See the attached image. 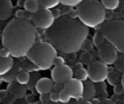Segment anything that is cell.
Returning <instances> with one entry per match:
<instances>
[{
  "label": "cell",
  "instance_id": "6da1fadb",
  "mask_svg": "<svg viewBox=\"0 0 124 104\" xmlns=\"http://www.w3.org/2000/svg\"><path fill=\"white\" fill-rule=\"evenodd\" d=\"M89 34V29L78 18L63 15L56 19L46 29L45 35L48 42L57 50L72 54L81 50L84 41Z\"/></svg>",
  "mask_w": 124,
  "mask_h": 104
},
{
  "label": "cell",
  "instance_id": "7a4b0ae2",
  "mask_svg": "<svg viewBox=\"0 0 124 104\" xmlns=\"http://www.w3.org/2000/svg\"><path fill=\"white\" fill-rule=\"evenodd\" d=\"M36 38L37 30L33 24L25 19L13 18L2 31L1 44L8 49L11 57L21 58L26 56Z\"/></svg>",
  "mask_w": 124,
  "mask_h": 104
},
{
  "label": "cell",
  "instance_id": "3957f363",
  "mask_svg": "<svg viewBox=\"0 0 124 104\" xmlns=\"http://www.w3.org/2000/svg\"><path fill=\"white\" fill-rule=\"evenodd\" d=\"M78 19L88 28H94L104 23L105 9L99 0H83L76 6Z\"/></svg>",
  "mask_w": 124,
  "mask_h": 104
},
{
  "label": "cell",
  "instance_id": "277c9868",
  "mask_svg": "<svg viewBox=\"0 0 124 104\" xmlns=\"http://www.w3.org/2000/svg\"><path fill=\"white\" fill-rule=\"evenodd\" d=\"M57 50L49 42L35 43L25 57L34 65V71L47 70L53 65Z\"/></svg>",
  "mask_w": 124,
  "mask_h": 104
},
{
  "label": "cell",
  "instance_id": "5b68a950",
  "mask_svg": "<svg viewBox=\"0 0 124 104\" xmlns=\"http://www.w3.org/2000/svg\"><path fill=\"white\" fill-rule=\"evenodd\" d=\"M105 40L114 46L117 51L124 54V21H108L102 24L100 29Z\"/></svg>",
  "mask_w": 124,
  "mask_h": 104
},
{
  "label": "cell",
  "instance_id": "8992f818",
  "mask_svg": "<svg viewBox=\"0 0 124 104\" xmlns=\"http://www.w3.org/2000/svg\"><path fill=\"white\" fill-rule=\"evenodd\" d=\"M87 70L88 78L94 84L105 81L108 74L107 65L101 61H93L88 65Z\"/></svg>",
  "mask_w": 124,
  "mask_h": 104
},
{
  "label": "cell",
  "instance_id": "52a82bcc",
  "mask_svg": "<svg viewBox=\"0 0 124 104\" xmlns=\"http://www.w3.org/2000/svg\"><path fill=\"white\" fill-rule=\"evenodd\" d=\"M32 20L35 27L46 30L52 26L55 19L50 10L42 9L33 13Z\"/></svg>",
  "mask_w": 124,
  "mask_h": 104
},
{
  "label": "cell",
  "instance_id": "ba28073f",
  "mask_svg": "<svg viewBox=\"0 0 124 104\" xmlns=\"http://www.w3.org/2000/svg\"><path fill=\"white\" fill-rule=\"evenodd\" d=\"M73 77V71L69 66L62 65L54 66L51 71V78L53 82L64 85Z\"/></svg>",
  "mask_w": 124,
  "mask_h": 104
},
{
  "label": "cell",
  "instance_id": "9c48e42d",
  "mask_svg": "<svg viewBox=\"0 0 124 104\" xmlns=\"http://www.w3.org/2000/svg\"><path fill=\"white\" fill-rule=\"evenodd\" d=\"M63 88L67 91L71 99L78 102L83 101V82L75 78H71L64 84Z\"/></svg>",
  "mask_w": 124,
  "mask_h": 104
},
{
  "label": "cell",
  "instance_id": "30bf717a",
  "mask_svg": "<svg viewBox=\"0 0 124 104\" xmlns=\"http://www.w3.org/2000/svg\"><path fill=\"white\" fill-rule=\"evenodd\" d=\"M118 51L110 43H104L98 47V55L102 62L107 65L114 64L118 57Z\"/></svg>",
  "mask_w": 124,
  "mask_h": 104
},
{
  "label": "cell",
  "instance_id": "8fae6325",
  "mask_svg": "<svg viewBox=\"0 0 124 104\" xmlns=\"http://www.w3.org/2000/svg\"><path fill=\"white\" fill-rule=\"evenodd\" d=\"M6 90L9 95L14 96L16 99L23 98L26 95L27 88L25 85L19 84L17 82L8 83Z\"/></svg>",
  "mask_w": 124,
  "mask_h": 104
},
{
  "label": "cell",
  "instance_id": "7c38bea8",
  "mask_svg": "<svg viewBox=\"0 0 124 104\" xmlns=\"http://www.w3.org/2000/svg\"><path fill=\"white\" fill-rule=\"evenodd\" d=\"M52 79L47 77L40 78L35 85V90L38 94H50L53 91L54 84Z\"/></svg>",
  "mask_w": 124,
  "mask_h": 104
},
{
  "label": "cell",
  "instance_id": "4fadbf2b",
  "mask_svg": "<svg viewBox=\"0 0 124 104\" xmlns=\"http://www.w3.org/2000/svg\"><path fill=\"white\" fill-rule=\"evenodd\" d=\"M13 12V5L9 0H0V21L10 18Z\"/></svg>",
  "mask_w": 124,
  "mask_h": 104
},
{
  "label": "cell",
  "instance_id": "5bb4252c",
  "mask_svg": "<svg viewBox=\"0 0 124 104\" xmlns=\"http://www.w3.org/2000/svg\"><path fill=\"white\" fill-rule=\"evenodd\" d=\"M83 100L91 101L96 96V90L94 83L91 80H85L83 83Z\"/></svg>",
  "mask_w": 124,
  "mask_h": 104
},
{
  "label": "cell",
  "instance_id": "9a60e30c",
  "mask_svg": "<svg viewBox=\"0 0 124 104\" xmlns=\"http://www.w3.org/2000/svg\"><path fill=\"white\" fill-rule=\"evenodd\" d=\"M14 65V61L12 57L7 58L0 57V76H3L12 69Z\"/></svg>",
  "mask_w": 124,
  "mask_h": 104
},
{
  "label": "cell",
  "instance_id": "2e32d148",
  "mask_svg": "<svg viewBox=\"0 0 124 104\" xmlns=\"http://www.w3.org/2000/svg\"><path fill=\"white\" fill-rule=\"evenodd\" d=\"M122 75L120 72L117 71L113 70V71L108 73L107 77L108 83L112 86L119 84L121 83V79H122Z\"/></svg>",
  "mask_w": 124,
  "mask_h": 104
},
{
  "label": "cell",
  "instance_id": "e0dca14e",
  "mask_svg": "<svg viewBox=\"0 0 124 104\" xmlns=\"http://www.w3.org/2000/svg\"><path fill=\"white\" fill-rule=\"evenodd\" d=\"M19 71H20V68L19 67V66H16L14 64L12 69L10 71H8L7 74L2 76V80L7 83L12 82L15 80L16 76Z\"/></svg>",
  "mask_w": 124,
  "mask_h": 104
},
{
  "label": "cell",
  "instance_id": "ac0fdd59",
  "mask_svg": "<svg viewBox=\"0 0 124 104\" xmlns=\"http://www.w3.org/2000/svg\"><path fill=\"white\" fill-rule=\"evenodd\" d=\"M39 2L38 0H25L24 8L25 11L31 13H35L39 10Z\"/></svg>",
  "mask_w": 124,
  "mask_h": 104
},
{
  "label": "cell",
  "instance_id": "d6986e66",
  "mask_svg": "<svg viewBox=\"0 0 124 104\" xmlns=\"http://www.w3.org/2000/svg\"><path fill=\"white\" fill-rule=\"evenodd\" d=\"M30 77V74H29V73L25 71H20L17 74L15 80L19 84L25 86L29 82Z\"/></svg>",
  "mask_w": 124,
  "mask_h": 104
},
{
  "label": "cell",
  "instance_id": "ffe728a7",
  "mask_svg": "<svg viewBox=\"0 0 124 104\" xmlns=\"http://www.w3.org/2000/svg\"><path fill=\"white\" fill-rule=\"evenodd\" d=\"M40 78H41V74L38 73V71H35L32 73V74L30 75L29 82L25 85L27 90H32L33 89L35 88L36 83Z\"/></svg>",
  "mask_w": 124,
  "mask_h": 104
},
{
  "label": "cell",
  "instance_id": "44dd1931",
  "mask_svg": "<svg viewBox=\"0 0 124 104\" xmlns=\"http://www.w3.org/2000/svg\"><path fill=\"white\" fill-rule=\"evenodd\" d=\"M39 4L46 9H53L58 6L60 2V0H38Z\"/></svg>",
  "mask_w": 124,
  "mask_h": 104
},
{
  "label": "cell",
  "instance_id": "7402d4cb",
  "mask_svg": "<svg viewBox=\"0 0 124 104\" xmlns=\"http://www.w3.org/2000/svg\"><path fill=\"white\" fill-rule=\"evenodd\" d=\"M103 7L108 10H115L119 5V0H101Z\"/></svg>",
  "mask_w": 124,
  "mask_h": 104
},
{
  "label": "cell",
  "instance_id": "603a6c76",
  "mask_svg": "<svg viewBox=\"0 0 124 104\" xmlns=\"http://www.w3.org/2000/svg\"><path fill=\"white\" fill-rule=\"evenodd\" d=\"M75 79H78L81 82L85 81L88 78L87 70L84 68L77 69V70L76 71L75 73Z\"/></svg>",
  "mask_w": 124,
  "mask_h": 104
},
{
  "label": "cell",
  "instance_id": "cb8c5ba5",
  "mask_svg": "<svg viewBox=\"0 0 124 104\" xmlns=\"http://www.w3.org/2000/svg\"><path fill=\"white\" fill-rule=\"evenodd\" d=\"M105 39L104 35L102 34L100 30H99L94 34V37H93V43L97 47H99L105 43Z\"/></svg>",
  "mask_w": 124,
  "mask_h": 104
},
{
  "label": "cell",
  "instance_id": "d4e9b609",
  "mask_svg": "<svg viewBox=\"0 0 124 104\" xmlns=\"http://www.w3.org/2000/svg\"><path fill=\"white\" fill-rule=\"evenodd\" d=\"M114 64L116 71L121 73H124V55L118 56V57Z\"/></svg>",
  "mask_w": 124,
  "mask_h": 104
},
{
  "label": "cell",
  "instance_id": "484cf974",
  "mask_svg": "<svg viewBox=\"0 0 124 104\" xmlns=\"http://www.w3.org/2000/svg\"><path fill=\"white\" fill-rule=\"evenodd\" d=\"M58 96H59V102H61L62 104L69 103L71 99L69 94L67 93V91L64 88L62 89L58 93Z\"/></svg>",
  "mask_w": 124,
  "mask_h": 104
},
{
  "label": "cell",
  "instance_id": "4316f807",
  "mask_svg": "<svg viewBox=\"0 0 124 104\" xmlns=\"http://www.w3.org/2000/svg\"><path fill=\"white\" fill-rule=\"evenodd\" d=\"M80 60L81 63L88 65L93 62V57L89 52H84L80 56Z\"/></svg>",
  "mask_w": 124,
  "mask_h": 104
},
{
  "label": "cell",
  "instance_id": "83f0119b",
  "mask_svg": "<svg viewBox=\"0 0 124 104\" xmlns=\"http://www.w3.org/2000/svg\"><path fill=\"white\" fill-rule=\"evenodd\" d=\"M93 43L89 39H86L82 43L81 49L84 52H90L93 49Z\"/></svg>",
  "mask_w": 124,
  "mask_h": 104
},
{
  "label": "cell",
  "instance_id": "f1b7e54d",
  "mask_svg": "<svg viewBox=\"0 0 124 104\" xmlns=\"http://www.w3.org/2000/svg\"><path fill=\"white\" fill-rule=\"evenodd\" d=\"M23 68L25 71L28 72V73H31L34 71V65L33 64L32 62L28 60L24 61L23 62Z\"/></svg>",
  "mask_w": 124,
  "mask_h": 104
},
{
  "label": "cell",
  "instance_id": "f546056e",
  "mask_svg": "<svg viewBox=\"0 0 124 104\" xmlns=\"http://www.w3.org/2000/svg\"><path fill=\"white\" fill-rule=\"evenodd\" d=\"M83 0H60V2H61L64 6L74 7V6H77Z\"/></svg>",
  "mask_w": 124,
  "mask_h": 104
},
{
  "label": "cell",
  "instance_id": "4dcf8cb0",
  "mask_svg": "<svg viewBox=\"0 0 124 104\" xmlns=\"http://www.w3.org/2000/svg\"><path fill=\"white\" fill-rule=\"evenodd\" d=\"M113 91H114V93H115V95H118V96L122 95V94L124 93V88L123 86H122L121 83V84L115 85V86H114Z\"/></svg>",
  "mask_w": 124,
  "mask_h": 104
},
{
  "label": "cell",
  "instance_id": "1f68e13d",
  "mask_svg": "<svg viewBox=\"0 0 124 104\" xmlns=\"http://www.w3.org/2000/svg\"><path fill=\"white\" fill-rule=\"evenodd\" d=\"M10 56V53L7 48L2 46L0 49V57L1 58H7Z\"/></svg>",
  "mask_w": 124,
  "mask_h": 104
},
{
  "label": "cell",
  "instance_id": "d6a6232c",
  "mask_svg": "<svg viewBox=\"0 0 124 104\" xmlns=\"http://www.w3.org/2000/svg\"><path fill=\"white\" fill-rule=\"evenodd\" d=\"M16 18L19 19H25V16H26V11L23 10L19 9L16 10L15 13Z\"/></svg>",
  "mask_w": 124,
  "mask_h": 104
},
{
  "label": "cell",
  "instance_id": "836d02e7",
  "mask_svg": "<svg viewBox=\"0 0 124 104\" xmlns=\"http://www.w3.org/2000/svg\"><path fill=\"white\" fill-rule=\"evenodd\" d=\"M50 101L51 102H59V96H58V93L55 91H52L49 94Z\"/></svg>",
  "mask_w": 124,
  "mask_h": 104
},
{
  "label": "cell",
  "instance_id": "e575fe53",
  "mask_svg": "<svg viewBox=\"0 0 124 104\" xmlns=\"http://www.w3.org/2000/svg\"><path fill=\"white\" fill-rule=\"evenodd\" d=\"M64 63H65V60H64V59L62 57L56 56V57L54 58V60H53V65L54 66H57L62 65Z\"/></svg>",
  "mask_w": 124,
  "mask_h": 104
},
{
  "label": "cell",
  "instance_id": "d590c367",
  "mask_svg": "<svg viewBox=\"0 0 124 104\" xmlns=\"http://www.w3.org/2000/svg\"><path fill=\"white\" fill-rule=\"evenodd\" d=\"M49 94H44V95H41L39 97V102L42 104H47L48 102H50Z\"/></svg>",
  "mask_w": 124,
  "mask_h": 104
},
{
  "label": "cell",
  "instance_id": "8d00e7d4",
  "mask_svg": "<svg viewBox=\"0 0 124 104\" xmlns=\"http://www.w3.org/2000/svg\"><path fill=\"white\" fill-rule=\"evenodd\" d=\"M25 101L27 104H33L35 102V97L31 94H29L25 96Z\"/></svg>",
  "mask_w": 124,
  "mask_h": 104
},
{
  "label": "cell",
  "instance_id": "74e56055",
  "mask_svg": "<svg viewBox=\"0 0 124 104\" xmlns=\"http://www.w3.org/2000/svg\"><path fill=\"white\" fill-rule=\"evenodd\" d=\"M51 12H52V15H53L54 19H58V18H59V17H61L62 16L61 10L59 9H56L55 7L53 9H52V10H51Z\"/></svg>",
  "mask_w": 124,
  "mask_h": 104
},
{
  "label": "cell",
  "instance_id": "f35d334b",
  "mask_svg": "<svg viewBox=\"0 0 124 104\" xmlns=\"http://www.w3.org/2000/svg\"><path fill=\"white\" fill-rule=\"evenodd\" d=\"M5 99L6 100V102H7V104H14L15 102L16 99L15 97H14V96H12V95H9V94H8V96H7V97H6Z\"/></svg>",
  "mask_w": 124,
  "mask_h": 104
},
{
  "label": "cell",
  "instance_id": "ab89813d",
  "mask_svg": "<svg viewBox=\"0 0 124 104\" xmlns=\"http://www.w3.org/2000/svg\"><path fill=\"white\" fill-rule=\"evenodd\" d=\"M117 104L116 102H114L113 101H112L110 99L108 98H105L101 99L100 101V104Z\"/></svg>",
  "mask_w": 124,
  "mask_h": 104
},
{
  "label": "cell",
  "instance_id": "60d3db41",
  "mask_svg": "<svg viewBox=\"0 0 124 104\" xmlns=\"http://www.w3.org/2000/svg\"><path fill=\"white\" fill-rule=\"evenodd\" d=\"M8 93L7 91V90H1L0 91V97L3 99H6L7 96H8Z\"/></svg>",
  "mask_w": 124,
  "mask_h": 104
},
{
  "label": "cell",
  "instance_id": "b9f144b4",
  "mask_svg": "<svg viewBox=\"0 0 124 104\" xmlns=\"http://www.w3.org/2000/svg\"><path fill=\"white\" fill-rule=\"evenodd\" d=\"M100 101L101 100L99 99L98 98H93L92 99V100L90 101L91 103H92V104H100Z\"/></svg>",
  "mask_w": 124,
  "mask_h": 104
},
{
  "label": "cell",
  "instance_id": "7bdbcfd3",
  "mask_svg": "<svg viewBox=\"0 0 124 104\" xmlns=\"http://www.w3.org/2000/svg\"><path fill=\"white\" fill-rule=\"evenodd\" d=\"M24 0H19L17 2V4L19 7H24Z\"/></svg>",
  "mask_w": 124,
  "mask_h": 104
},
{
  "label": "cell",
  "instance_id": "ee69618b",
  "mask_svg": "<svg viewBox=\"0 0 124 104\" xmlns=\"http://www.w3.org/2000/svg\"><path fill=\"white\" fill-rule=\"evenodd\" d=\"M119 102L122 104H124V93L119 96Z\"/></svg>",
  "mask_w": 124,
  "mask_h": 104
},
{
  "label": "cell",
  "instance_id": "f6af8a7d",
  "mask_svg": "<svg viewBox=\"0 0 124 104\" xmlns=\"http://www.w3.org/2000/svg\"><path fill=\"white\" fill-rule=\"evenodd\" d=\"M121 84H122V86L124 88V73H123V74L122 75V79H121Z\"/></svg>",
  "mask_w": 124,
  "mask_h": 104
},
{
  "label": "cell",
  "instance_id": "bcb514c9",
  "mask_svg": "<svg viewBox=\"0 0 124 104\" xmlns=\"http://www.w3.org/2000/svg\"><path fill=\"white\" fill-rule=\"evenodd\" d=\"M76 67H77V69H79V68H82V63H78L77 65H76Z\"/></svg>",
  "mask_w": 124,
  "mask_h": 104
},
{
  "label": "cell",
  "instance_id": "7dc6e473",
  "mask_svg": "<svg viewBox=\"0 0 124 104\" xmlns=\"http://www.w3.org/2000/svg\"><path fill=\"white\" fill-rule=\"evenodd\" d=\"M47 104H58V102H51V101H50V102H48Z\"/></svg>",
  "mask_w": 124,
  "mask_h": 104
},
{
  "label": "cell",
  "instance_id": "c3c4849f",
  "mask_svg": "<svg viewBox=\"0 0 124 104\" xmlns=\"http://www.w3.org/2000/svg\"><path fill=\"white\" fill-rule=\"evenodd\" d=\"M84 104H92V103H91L90 101H85Z\"/></svg>",
  "mask_w": 124,
  "mask_h": 104
},
{
  "label": "cell",
  "instance_id": "681fc988",
  "mask_svg": "<svg viewBox=\"0 0 124 104\" xmlns=\"http://www.w3.org/2000/svg\"><path fill=\"white\" fill-rule=\"evenodd\" d=\"M33 104H42L40 102H35Z\"/></svg>",
  "mask_w": 124,
  "mask_h": 104
},
{
  "label": "cell",
  "instance_id": "f907efd6",
  "mask_svg": "<svg viewBox=\"0 0 124 104\" xmlns=\"http://www.w3.org/2000/svg\"><path fill=\"white\" fill-rule=\"evenodd\" d=\"M2 81V76H0V84H1V82Z\"/></svg>",
  "mask_w": 124,
  "mask_h": 104
},
{
  "label": "cell",
  "instance_id": "816d5d0a",
  "mask_svg": "<svg viewBox=\"0 0 124 104\" xmlns=\"http://www.w3.org/2000/svg\"><path fill=\"white\" fill-rule=\"evenodd\" d=\"M1 35H2V31H1V29H0V39H1Z\"/></svg>",
  "mask_w": 124,
  "mask_h": 104
},
{
  "label": "cell",
  "instance_id": "f5cc1de1",
  "mask_svg": "<svg viewBox=\"0 0 124 104\" xmlns=\"http://www.w3.org/2000/svg\"><path fill=\"white\" fill-rule=\"evenodd\" d=\"M2 99L0 97V104H1V102H2Z\"/></svg>",
  "mask_w": 124,
  "mask_h": 104
},
{
  "label": "cell",
  "instance_id": "db71d44e",
  "mask_svg": "<svg viewBox=\"0 0 124 104\" xmlns=\"http://www.w3.org/2000/svg\"><path fill=\"white\" fill-rule=\"evenodd\" d=\"M2 44H1V43H0V49H1V47H2Z\"/></svg>",
  "mask_w": 124,
  "mask_h": 104
},
{
  "label": "cell",
  "instance_id": "11a10c76",
  "mask_svg": "<svg viewBox=\"0 0 124 104\" xmlns=\"http://www.w3.org/2000/svg\"><path fill=\"white\" fill-rule=\"evenodd\" d=\"M7 104V103H4V104Z\"/></svg>",
  "mask_w": 124,
  "mask_h": 104
},
{
  "label": "cell",
  "instance_id": "9f6ffc18",
  "mask_svg": "<svg viewBox=\"0 0 124 104\" xmlns=\"http://www.w3.org/2000/svg\"><path fill=\"white\" fill-rule=\"evenodd\" d=\"M9 1H11V0H9Z\"/></svg>",
  "mask_w": 124,
  "mask_h": 104
},
{
  "label": "cell",
  "instance_id": "6f0895ef",
  "mask_svg": "<svg viewBox=\"0 0 124 104\" xmlns=\"http://www.w3.org/2000/svg\"></svg>",
  "mask_w": 124,
  "mask_h": 104
},
{
  "label": "cell",
  "instance_id": "680465c9",
  "mask_svg": "<svg viewBox=\"0 0 124 104\" xmlns=\"http://www.w3.org/2000/svg\"><path fill=\"white\" fill-rule=\"evenodd\" d=\"M24 1H25V0H24Z\"/></svg>",
  "mask_w": 124,
  "mask_h": 104
}]
</instances>
